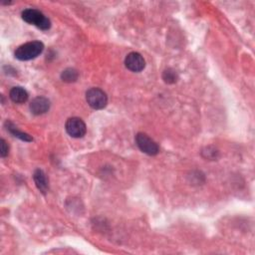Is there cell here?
Segmentation results:
<instances>
[{
    "label": "cell",
    "instance_id": "obj_1",
    "mask_svg": "<svg viewBox=\"0 0 255 255\" xmlns=\"http://www.w3.org/2000/svg\"><path fill=\"white\" fill-rule=\"evenodd\" d=\"M44 50V44L40 41H32L18 47L15 51V58L20 61H29L38 57Z\"/></svg>",
    "mask_w": 255,
    "mask_h": 255
},
{
    "label": "cell",
    "instance_id": "obj_2",
    "mask_svg": "<svg viewBox=\"0 0 255 255\" xmlns=\"http://www.w3.org/2000/svg\"><path fill=\"white\" fill-rule=\"evenodd\" d=\"M22 19L32 25H35L41 30H49L51 27V22L49 18L46 17L41 11L37 9H25L22 14Z\"/></svg>",
    "mask_w": 255,
    "mask_h": 255
},
{
    "label": "cell",
    "instance_id": "obj_3",
    "mask_svg": "<svg viewBox=\"0 0 255 255\" xmlns=\"http://www.w3.org/2000/svg\"><path fill=\"white\" fill-rule=\"evenodd\" d=\"M87 103L95 110L104 109L108 104V97L103 90L99 88H91L86 93Z\"/></svg>",
    "mask_w": 255,
    "mask_h": 255
},
{
    "label": "cell",
    "instance_id": "obj_4",
    "mask_svg": "<svg viewBox=\"0 0 255 255\" xmlns=\"http://www.w3.org/2000/svg\"><path fill=\"white\" fill-rule=\"evenodd\" d=\"M136 143L138 144L139 149L149 156H156L159 152V148L158 143L151 139L148 135L143 133H139L136 136Z\"/></svg>",
    "mask_w": 255,
    "mask_h": 255
},
{
    "label": "cell",
    "instance_id": "obj_5",
    "mask_svg": "<svg viewBox=\"0 0 255 255\" xmlns=\"http://www.w3.org/2000/svg\"><path fill=\"white\" fill-rule=\"evenodd\" d=\"M66 131L67 133L72 137V138H82L85 136L87 132V128L85 123L83 122L82 119L77 118V117H73L67 120L66 125Z\"/></svg>",
    "mask_w": 255,
    "mask_h": 255
},
{
    "label": "cell",
    "instance_id": "obj_6",
    "mask_svg": "<svg viewBox=\"0 0 255 255\" xmlns=\"http://www.w3.org/2000/svg\"><path fill=\"white\" fill-rule=\"evenodd\" d=\"M125 65L130 71L138 73L144 69L145 62L140 53L132 52L127 55L125 59Z\"/></svg>",
    "mask_w": 255,
    "mask_h": 255
},
{
    "label": "cell",
    "instance_id": "obj_7",
    "mask_svg": "<svg viewBox=\"0 0 255 255\" xmlns=\"http://www.w3.org/2000/svg\"><path fill=\"white\" fill-rule=\"evenodd\" d=\"M50 109V102L45 97L35 98L30 104V110L32 114L39 116L47 113Z\"/></svg>",
    "mask_w": 255,
    "mask_h": 255
},
{
    "label": "cell",
    "instance_id": "obj_8",
    "mask_svg": "<svg viewBox=\"0 0 255 255\" xmlns=\"http://www.w3.org/2000/svg\"><path fill=\"white\" fill-rule=\"evenodd\" d=\"M10 99L16 104H23L28 100L27 91L22 87H14L10 91Z\"/></svg>",
    "mask_w": 255,
    "mask_h": 255
},
{
    "label": "cell",
    "instance_id": "obj_9",
    "mask_svg": "<svg viewBox=\"0 0 255 255\" xmlns=\"http://www.w3.org/2000/svg\"><path fill=\"white\" fill-rule=\"evenodd\" d=\"M33 178L37 189L45 194L48 191V180L44 172L42 170H36L33 175Z\"/></svg>",
    "mask_w": 255,
    "mask_h": 255
},
{
    "label": "cell",
    "instance_id": "obj_10",
    "mask_svg": "<svg viewBox=\"0 0 255 255\" xmlns=\"http://www.w3.org/2000/svg\"><path fill=\"white\" fill-rule=\"evenodd\" d=\"M5 126H6V129L7 131H9V133L11 135H13L15 138H18L20 139L21 141H24V142H32L33 141V138L31 136H29L28 134L26 133H23V132H20L17 130V128L10 122H6L5 123Z\"/></svg>",
    "mask_w": 255,
    "mask_h": 255
},
{
    "label": "cell",
    "instance_id": "obj_11",
    "mask_svg": "<svg viewBox=\"0 0 255 255\" xmlns=\"http://www.w3.org/2000/svg\"><path fill=\"white\" fill-rule=\"evenodd\" d=\"M78 77H79L78 72L75 69H72V68H68L64 70L61 74V79L67 83L76 82Z\"/></svg>",
    "mask_w": 255,
    "mask_h": 255
},
{
    "label": "cell",
    "instance_id": "obj_12",
    "mask_svg": "<svg viewBox=\"0 0 255 255\" xmlns=\"http://www.w3.org/2000/svg\"><path fill=\"white\" fill-rule=\"evenodd\" d=\"M162 79L168 84H174L177 81L178 77L175 70L173 69H167L162 73Z\"/></svg>",
    "mask_w": 255,
    "mask_h": 255
},
{
    "label": "cell",
    "instance_id": "obj_13",
    "mask_svg": "<svg viewBox=\"0 0 255 255\" xmlns=\"http://www.w3.org/2000/svg\"><path fill=\"white\" fill-rule=\"evenodd\" d=\"M9 153V148H8V145L6 143V142L2 139L1 140V152H0V155H1L2 158H5Z\"/></svg>",
    "mask_w": 255,
    "mask_h": 255
}]
</instances>
